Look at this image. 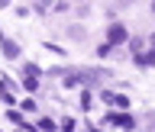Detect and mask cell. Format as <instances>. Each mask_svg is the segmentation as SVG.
I'll return each mask as SVG.
<instances>
[{"mask_svg": "<svg viewBox=\"0 0 155 132\" xmlns=\"http://www.w3.org/2000/svg\"><path fill=\"white\" fill-rule=\"evenodd\" d=\"M10 119H13L16 126H23V113H19V110H10Z\"/></svg>", "mask_w": 155, "mask_h": 132, "instance_id": "obj_10", "label": "cell"}, {"mask_svg": "<svg viewBox=\"0 0 155 132\" xmlns=\"http://www.w3.org/2000/svg\"><path fill=\"white\" fill-rule=\"evenodd\" d=\"M110 123L123 126V129H133V126H136V119H133V116H110Z\"/></svg>", "mask_w": 155, "mask_h": 132, "instance_id": "obj_4", "label": "cell"}, {"mask_svg": "<svg viewBox=\"0 0 155 132\" xmlns=\"http://www.w3.org/2000/svg\"><path fill=\"white\" fill-rule=\"evenodd\" d=\"M149 45H152V52H155V36H152V39H149Z\"/></svg>", "mask_w": 155, "mask_h": 132, "instance_id": "obj_13", "label": "cell"}, {"mask_svg": "<svg viewBox=\"0 0 155 132\" xmlns=\"http://www.w3.org/2000/svg\"><path fill=\"white\" fill-rule=\"evenodd\" d=\"M126 39H129V29L123 23H113V26H107V45H123Z\"/></svg>", "mask_w": 155, "mask_h": 132, "instance_id": "obj_1", "label": "cell"}, {"mask_svg": "<svg viewBox=\"0 0 155 132\" xmlns=\"http://www.w3.org/2000/svg\"><path fill=\"white\" fill-rule=\"evenodd\" d=\"M68 39H84V29L81 26H68Z\"/></svg>", "mask_w": 155, "mask_h": 132, "instance_id": "obj_7", "label": "cell"}, {"mask_svg": "<svg viewBox=\"0 0 155 132\" xmlns=\"http://www.w3.org/2000/svg\"><path fill=\"white\" fill-rule=\"evenodd\" d=\"M23 74H32V77H36V74H39V68H36V65H23Z\"/></svg>", "mask_w": 155, "mask_h": 132, "instance_id": "obj_11", "label": "cell"}, {"mask_svg": "<svg viewBox=\"0 0 155 132\" xmlns=\"http://www.w3.org/2000/svg\"><path fill=\"white\" fill-rule=\"evenodd\" d=\"M110 48H113V45H107V42H100V45H97V55H100V58H104V55H110Z\"/></svg>", "mask_w": 155, "mask_h": 132, "instance_id": "obj_9", "label": "cell"}, {"mask_svg": "<svg viewBox=\"0 0 155 132\" xmlns=\"http://www.w3.org/2000/svg\"><path fill=\"white\" fill-rule=\"evenodd\" d=\"M136 65H139V68L155 65V52H136Z\"/></svg>", "mask_w": 155, "mask_h": 132, "instance_id": "obj_3", "label": "cell"}, {"mask_svg": "<svg viewBox=\"0 0 155 132\" xmlns=\"http://www.w3.org/2000/svg\"><path fill=\"white\" fill-rule=\"evenodd\" d=\"M7 3H10V0H0V7H7Z\"/></svg>", "mask_w": 155, "mask_h": 132, "instance_id": "obj_14", "label": "cell"}, {"mask_svg": "<svg viewBox=\"0 0 155 132\" xmlns=\"http://www.w3.org/2000/svg\"><path fill=\"white\" fill-rule=\"evenodd\" d=\"M84 132H97V129H84Z\"/></svg>", "mask_w": 155, "mask_h": 132, "instance_id": "obj_16", "label": "cell"}, {"mask_svg": "<svg viewBox=\"0 0 155 132\" xmlns=\"http://www.w3.org/2000/svg\"><path fill=\"white\" fill-rule=\"evenodd\" d=\"M23 87H26L29 94H32V90H36V87H39V81H36V77H32V74H23Z\"/></svg>", "mask_w": 155, "mask_h": 132, "instance_id": "obj_5", "label": "cell"}, {"mask_svg": "<svg viewBox=\"0 0 155 132\" xmlns=\"http://www.w3.org/2000/svg\"><path fill=\"white\" fill-rule=\"evenodd\" d=\"M0 52H3V58H19V42L0 36Z\"/></svg>", "mask_w": 155, "mask_h": 132, "instance_id": "obj_2", "label": "cell"}, {"mask_svg": "<svg viewBox=\"0 0 155 132\" xmlns=\"http://www.w3.org/2000/svg\"><path fill=\"white\" fill-rule=\"evenodd\" d=\"M152 13H155V0H152Z\"/></svg>", "mask_w": 155, "mask_h": 132, "instance_id": "obj_15", "label": "cell"}, {"mask_svg": "<svg viewBox=\"0 0 155 132\" xmlns=\"http://www.w3.org/2000/svg\"><path fill=\"white\" fill-rule=\"evenodd\" d=\"M19 110H23V113H36L39 103H36V100H23V103H19Z\"/></svg>", "mask_w": 155, "mask_h": 132, "instance_id": "obj_6", "label": "cell"}, {"mask_svg": "<svg viewBox=\"0 0 155 132\" xmlns=\"http://www.w3.org/2000/svg\"><path fill=\"white\" fill-rule=\"evenodd\" d=\"M39 129H45V132H55V123H52V119H39Z\"/></svg>", "mask_w": 155, "mask_h": 132, "instance_id": "obj_8", "label": "cell"}, {"mask_svg": "<svg viewBox=\"0 0 155 132\" xmlns=\"http://www.w3.org/2000/svg\"><path fill=\"white\" fill-rule=\"evenodd\" d=\"M129 3H133V0H116V7H120V10H126Z\"/></svg>", "mask_w": 155, "mask_h": 132, "instance_id": "obj_12", "label": "cell"}]
</instances>
